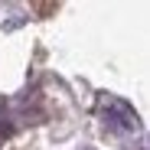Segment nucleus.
Wrapping results in <instances>:
<instances>
[{
    "label": "nucleus",
    "instance_id": "nucleus-1",
    "mask_svg": "<svg viewBox=\"0 0 150 150\" xmlns=\"http://www.w3.org/2000/svg\"><path fill=\"white\" fill-rule=\"evenodd\" d=\"M98 114H101V121L108 127H114L121 134H137L140 131L137 111L124 101V98H117V95H98Z\"/></svg>",
    "mask_w": 150,
    "mask_h": 150
}]
</instances>
